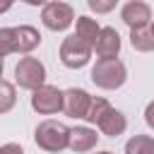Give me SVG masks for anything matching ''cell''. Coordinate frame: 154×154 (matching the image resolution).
<instances>
[{"label": "cell", "instance_id": "7402d4cb", "mask_svg": "<svg viewBox=\"0 0 154 154\" xmlns=\"http://www.w3.org/2000/svg\"><path fill=\"white\" fill-rule=\"evenodd\" d=\"M10 7H12V0H2V2H0V14H2V12H7Z\"/></svg>", "mask_w": 154, "mask_h": 154}, {"label": "cell", "instance_id": "d4e9b609", "mask_svg": "<svg viewBox=\"0 0 154 154\" xmlns=\"http://www.w3.org/2000/svg\"><path fill=\"white\" fill-rule=\"evenodd\" d=\"M96 154H113V152H108V149H106V152H96Z\"/></svg>", "mask_w": 154, "mask_h": 154}, {"label": "cell", "instance_id": "8992f818", "mask_svg": "<svg viewBox=\"0 0 154 154\" xmlns=\"http://www.w3.org/2000/svg\"><path fill=\"white\" fill-rule=\"evenodd\" d=\"M31 108L38 116H53L63 111V89L53 84H43L41 89L31 91Z\"/></svg>", "mask_w": 154, "mask_h": 154}, {"label": "cell", "instance_id": "ac0fdd59", "mask_svg": "<svg viewBox=\"0 0 154 154\" xmlns=\"http://www.w3.org/2000/svg\"><path fill=\"white\" fill-rule=\"evenodd\" d=\"M14 53V26H0V58Z\"/></svg>", "mask_w": 154, "mask_h": 154}, {"label": "cell", "instance_id": "d6986e66", "mask_svg": "<svg viewBox=\"0 0 154 154\" xmlns=\"http://www.w3.org/2000/svg\"><path fill=\"white\" fill-rule=\"evenodd\" d=\"M87 5H89L91 12H96V14H106V12H111V10L116 7V0H89Z\"/></svg>", "mask_w": 154, "mask_h": 154}, {"label": "cell", "instance_id": "277c9868", "mask_svg": "<svg viewBox=\"0 0 154 154\" xmlns=\"http://www.w3.org/2000/svg\"><path fill=\"white\" fill-rule=\"evenodd\" d=\"M91 53L94 48L89 43H84L82 38H77L75 34L65 36L63 43H60V63L67 67V70H79L84 67L89 60H91Z\"/></svg>", "mask_w": 154, "mask_h": 154}, {"label": "cell", "instance_id": "5b68a950", "mask_svg": "<svg viewBox=\"0 0 154 154\" xmlns=\"http://www.w3.org/2000/svg\"><path fill=\"white\" fill-rule=\"evenodd\" d=\"M41 22L51 31H65L75 24V10H72V5L60 2V0L46 2L41 7Z\"/></svg>", "mask_w": 154, "mask_h": 154}, {"label": "cell", "instance_id": "7c38bea8", "mask_svg": "<svg viewBox=\"0 0 154 154\" xmlns=\"http://www.w3.org/2000/svg\"><path fill=\"white\" fill-rule=\"evenodd\" d=\"M96 128H99V132L106 135V137H118V135H123V132L128 130V118H125L118 108H111V111L101 118V123H99Z\"/></svg>", "mask_w": 154, "mask_h": 154}, {"label": "cell", "instance_id": "2e32d148", "mask_svg": "<svg viewBox=\"0 0 154 154\" xmlns=\"http://www.w3.org/2000/svg\"><path fill=\"white\" fill-rule=\"evenodd\" d=\"M130 46H132L135 51H140V53H152V51H154V36H152L149 26H147V29L130 31Z\"/></svg>", "mask_w": 154, "mask_h": 154}, {"label": "cell", "instance_id": "3957f363", "mask_svg": "<svg viewBox=\"0 0 154 154\" xmlns=\"http://www.w3.org/2000/svg\"><path fill=\"white\" fill-rule=\"evenodd\" d=\"M14 82L19 84V89H29V91L41 89L46 84V65L34 55L19 58V63L14 65Z\"/></svg>", "mask_w": 154, "mask_h": 154}, {"label": "cell", "instance_id": "9a60e30c", "mask_svg": "<svg viewBox=\"0 0 154 154\" xmlns=\"http://www.w3.org/2000/svg\"><path fill=\"white\" fill-rule=\"evenodd\" d=\"M125 154H154V137L152 135H135L125 142Z\"/></svg>", "mask_w": 154, "mask_h": 154}, {"label": "cell", "instance_id": "ffe728a7", "mask_svg": "<svg viewBox=\"0 0 154 154\" xmlns=\"http://www.w3.org/2000/svg\"><path fill=\"white\" fill-rule=\"evenodd\" d=\"M0 154H24V149L17 142H5V144H0Z\"/></svg>", "mask_w": 154, "mask_h": 154}, {"label": "cell", "instance_id": "6da1fadb", "mask_svg": "<svg viewBox=\"0 0 154 154\" xmlns=\"http://www.w3.org/2000/svg\"><path fill=\"white\" fill-rule=\"evenodd\" d=\"M67 137H70V128L60 120H41L34 130V142L38 149L48 152V154H58L63 149H67Z\"/></svg>", "mask_w": 154, "mask_h": 154}, {"label": "cell", "instance_id": "44dd1931", "mask_svg": "<svg viewBox=\"0 0 154 154\" xmlns=\"http://www.w3.org/2000/svg\"><path fill=\"white\" fill-rule=\"evenodd\" d=\"M144 123L154 130V101H149V103L144 106Z\"/></svg>", "mask_w": 154, "mask_h": 154}, {"label": "cell", "instance_id": "ba28073f", "mask_svg": "<svg viewBox=\"0 0 154 154\" xmlns=\"http://www.w3.org/2000/svg\"><path fill=\"white\" fill-rule=\"evenodd\" d=\"M89 103H91V94L79 89V87H70V89L63 91V113L67 118L84 120V116L89 111Z\"/></svg>", "mask_w": 154, "mask_h": 154}, {"label": "cell", "instance_id": "cb8c5ba5", "mask_svg": "<svg viewBox=\"0 0 154 154\" xmlns=\"http://www.w3.org/2000/svg\"><path fill=\"white\" fill-rule=\"evenodd\" d=\"M149 31H152V36H154V17H152V22H149Z\"/></svg>", "mask_w": 154, "mask_h": 154}, {"label": "cell", "instance_id": "e0dca14e", "mask_svg": "<svg viewBox=\"0 0 154 154\" xmlns=\"http://www.w3.org/2000/svg\"><path fill=\"white\" fill-rule=\"evenodd\" d=\"M17 103V89L12 82L7 79H0V116L2 113H10Z\"/></svg>", "mask_w": 154, "mask_h": 154}, {"label": "cell", "instance_id": "9c48e42d", "mask_svg": "<svg viewBox=\"0 0 154 154\" xmlns=\"http://www.w3.org/2000/svg\"><path fill=\"white\" fill-rule=\"evenodd\" d=\"M99 142V132L89 125H75L70 128V137H67V149H72L75 154H87L96 147Z\"/></svg>", "mask_w": 154, "mask_h": 154}, {"label": "cell", "instance_id": "30bf717a", "mask_svg": "<svg viewBox=\"0 0 154 154\" xmlns=\"http://www.w3.org/2000/svg\"><path fill=\"white\" fill-rule=\"evenodd\" d=\"M94 51L99 55V60H113L120 53V34L113 26H101L99 38L94 43Z\"/></svg>", "mask_w": 154, "mask_h": 154}, {"label": "cell", "instance_id": "5bb4252c", "mask_svg": "<svg viewBox=\"0 0 154 154\" xmlns=\"http://www.w3.org/2000/svg\"><path fill=\"white\" fill-rule=\"evenodd\" d=\"M111 108H113V106H111L103 96H91L89 111H87V116H84V123H89V125H99V123H101V118H103Z\"/></svg>", "mask_w": 154, "mask_h": 154}, {"label": "cell", "instance_id": "52a82bcc", "mask_svg": "<svg viewBox=\"0 0 154 154\" xmlns=\"http://www.w3.org/2000/svg\"><path fill=\"white\" fill-rule=\"evenodd\" d=\"M120 19L125 22V26L130 31H137V29H147L149 22H152V7L142 0H130L120 7Z\"/></svg>", "mask_w": 154, "mask_h": 154}, {"label": "cell", "instance_id": "603a6c76", "mask_svg": "<svg viewBox=\"0 0 154 154\" xmlns=\"http://www.w3.org/2000/svg\"><path fill=\"white\" fill-rule=\"evenodd\" d=\"M2 70H5V60L0 58V79H2Z\"/></svg>", "mask_w": 154, "mask_h": 154}, {"label": "cell", "instance_id": "7a4b0ae2", "mask_svg": "<svg viewBox=\"0 0 154 154\" xmlns=\"http://www.w3.org/2000/svg\"><path fill=\"white\" fill-rule=\"evenodd\" d=\"M91 82L99 87V89H106V91H113V89H120L128 79V67L123 60L113 58V60H96L94 67H91Z\"/></svg>", "mask_w": 154, "mask_h": 154}, {"label": "cell", "instance_id": "8fae6325", "mask_svg": "<svg viewBox=\"0 0 154 154\" xmlns=\"http://www.w3.org/2000/svg\"><path fill=\"white\" fill-rule=\"evenodd\" d=\"M41 46V34L36 26L31 24H19L14 26V53H24L29 55L34 48Z\"/></svg>", "mask_w": 154, "mask_h": 154}, {"label": "cell", "instance_id": "4fadbf2b", "mask_svg": "<svg viewBox=\"0 0 154 154\" xmlns=\"http://www.w3.org/2000/svg\"><path fill=\"white\" fill-rule=\"evenodd\" d=\"M99 31H101V26H99L96 19H91V17H87V14H82V17L75 19V36L82 38L84 43H89L91 48H94V43H96V38H99Z\"/></svg>", "mask_w": 154, "mask_h": 154}]
</instances>
